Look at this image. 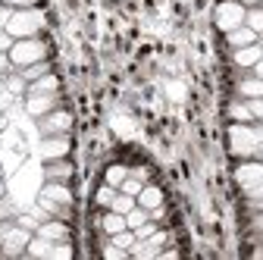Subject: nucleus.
Instances as JSON below:
<instances>
[{"instance_id": "obj_1", "label": "nucleus", "mask_w": 263, "mask_h": 260, "mask_svg": "<svg viewBox=\"0 0 263 260\" xmlns=\"http://www.w3.org/2000/svg\"><path fill=\"white\" fill-rule=\"evenodd\" d=\"M260 144H263V135L251 122H232V128H229V147H232L235 157H254L260 151Z\"/></svg>"}, {"instance_id": "obj_2", "label": "nucleus", "mask_w": 263, "mask_h": 260, "mask_svg": "<svg viewBox=\"0 0 263 260\" xmlns=\"http://www.w3.org/2000/svg\"><path fill=\"white\" fill-rule=\"evenodd\" d=\"M44 28V13L35 7H25V10H13L7 31L13 38H38V31Z\"/></svg>"}, {"instance_id": "obj_3", "label": "nucleus", "mask_w": 263, "mask_h": 260, "mask_svg": "<svg viewBox=\"0 0 263 260\" xmlns=\"http://www.w3.org/2000/svg\"><path fill=\"white\" fill-rule=\"evenodd\" d=\"M7 53H10L13 69H25V66H31V63L44 60V57H47V47H44L41 38H16Z\"/></svg>"}, {"instance_id": "obj_4", "label": "nucleus", "mask_w": 263, "mask_h": 260, "mask_svg": "<svg viewBox=\"0 0 263 260\" xmlns=\"http://www.w3.org/2000/svg\"><path fill=\"white\" fill-rule=\"evenodd\" d=\"M245 13H248V7L238 4V0H222V4L216 7V28L232 31V28L245 25Z\"/></svg>"}, {"instance_id": "obj_5", "label": "nucleus", "mask_w": 263, "mask_h": 260, "mask_svg": "<svg viewBox=\"0 0 263 260\" xmlns=\"http://www.w3.org/2000/svg\"><path fill=\"white\" fill-rule=\"evenodd\" d=\"M31 235H35V232H28V229H22L19 222H13V229L7 232V238L0 242V254H4V257H19V254H25Z\"/></svg>"}, {"instance_id": "obj_6", "label": "nucleus", "mask_w": 263, "mask_h": 260, "mask_svg": "<svg viewBox=\"0 0 263 260\" xmlns=\"http://www.w3.org/2000/svg\"><path fill=\"white\" fill-rule=\"evenodd\" d=\"M41 125V135H66L72 128V113H66V110H50L47 116L38 119Z\"/></svg>"}, {"instance_id": "obj_7", "label": "nucleus", "mask_w": 263, "mask_h": 260, "mask_svg": "<svg viewBox=\"0 0 263 260\" xmlns=\"http://www.w3.org/2000/svg\"><path fill=\"white\" fill-rule=\"evenodd\" d=\"M57 104H60L57 91H53V94H28V97H25V110H28V116H35V119H41V116H47L50 110H57Z\"/></svg>"}, {"instance_id": "obj_8", "label": "nucleus", "mask_w": 263, "mask_h": 260, "mask_svg": "<svg viewBox=\"0 0 263 260\" xmlns=\"http://www.w3.org/2000/svg\"><path fill=\"white\" fill-rule=\"evenodd\" d=\"M35 235H41V238H47V242H66L69 238V226H66V219H57V216H47V219H41V226H38V232Z\"/></svg>"}, {"instance_id": "obj_9", "label": "nucleus", "mask_w": 263, "mask_h": 260, "mask_svg": "<svg viewBox=\"0 0 263 260\" xmlns=\"http://www.w3.org/2000/svg\"><path fill=\"white\" fill-rule=\"evenodd\" d=\"M66 154H69V138L66 135H44V141H41L44 160H63Z\"/></svg>"}, {"instance_id": "obj_10", "label": "nucleus", "mask_w": 263, "mask_h": 260, "mask_svg": "<svg viewBox=\"0 0 263 260\" xmlns=\"http://www.w3.org/2000/svg\"><path fill=\"white\" fill-rule=\"evenodd\" d=\"M163 245H166V232H160V229H157L151 238L132 245V251H128V254H135V257H157V254L163 251Z\"/></svg>"}, {"instance_id": "obj_11", "label": "nucleus", "mask_w": 263, "mask_h": 260, "mask_svg": "<svg viewBox=\"0 0 263 260\" xmlns=\"http://www.w3.org/2000/svg\"><path fill=\"white\" fill-rule=\"evenodd\" d=\"M235 182L248 191L251 185H257V182H263V163H257V160H248V163H241L238 170H235Z\"/></svg>"}, {"instance_id": "obj_12", "label": "nucleus", "mask_w": 263, "mask_h": 260, "mask_svg": "<svg viewBox=\"0 0 263 260\" xmlns=\"http://www.w3.org/2000/svg\"><path fill=\"white\" fill-rule=\"evenodd\" d=\"M260 57H263L260 41H257V44H248V47H235V53H232V60H235L238 69H254V63H257Z\"/></svg>"}, {"instance_id": "obj_13", "label": "nucleus", "mask_w": 263, "mask_h": 260, "mask_svg": "<svg viewBox=\"0 0 263 260\" xmlns=\"http://www.w3.org/2000/svg\"><path fill=\"white\" fill-rule=\"evenodd\" d=\"M41 198H47V201H53V204H63V207H72V191L66 188L63 182H47V185L41 188Z\"/></svg>"}, {"instance_id": "obj_14", "label": "nucleus", "mask_w": 263, "mask_h": 260, "mask_svg": "<svg viewBox=\"0 0 263 260\" xmlns=\"http://www.w3.org/2000/svg\"><path fill=\"white\" fill-rule=\"evenodd\" d=\"M226 41H229V47H248V44H257L260 41V35L254 28H248V25H238V28H232V31H226Z\"/></svg>"}, {"instance_id": "obj_15", "label": "nucleus", "mask_w": 263, "mask_h": 260, "mask_svg": "<svg viewBox=\"0 0 263 260\" xmlns=\"http://www.w3.org/2000/svg\"><path fill=\"white\" fill-rule=\"evenodd\" d=\"M44 176H47V182H66L72 176V163L69 160H47V170H44Z\"/></svg>"}, {"instance_id": "obj_16", "label": "nucleus", "mask_w": 263, "mask_h": 260, "mask_svg": "<svg viewBox=\"0 0 263 260\" xmlns=\"http://www.w3.org/2000/svg\"><path fill=\"white\" fill-rule=\"evenodd\" d=\"M138 207H144V210H154V207H160L163 204V191L157 188V185H144L141 191H138Z\"/></svg>"}, {"instance_id": "obj_17", "label": "nucleus", "mask_w": 263, "mask_h": 260, "mask_svg": "<svg viewBox=\"0 0 263 260\" xmlns=\"http://www.w3.org/2000/svg\"><path fill=\"white\" fill-rule=\"evenodd\" d=\"M101 229H104V232H107V238H110V235H116V232L128 229V226H125V216H122V213L107 210V213H104V219H101Z\"/></svg>"}, {"instance_id": "obj_18", "label": "nucleus", "mask_w": 263, "mask_h": 260, "mask_svg": "<svg viewBox=\"0 0 263 260\" xmlns=\"http://www.w3.org/2000/svg\"><path fill=\"white\" fill-rule=\"evenodd\" d=\"M238 94L245 97V101H251V97H263V79L260 76H248L238 82Z\"/></svg>"}, {"instance_id": "obj_19", "label": "nucleus", "mask_w": 263, "mask_h": 260, "mask_svg": "<svg viewBox=\"0 0 263 260\" xmlns=\"http://www.w3.org/2000/svg\"><path fill=\"white\" fill-rule=\"evenodd\" d=\"M60 88V82H57V76H41V79H35V82H28V94H53Z\"/></svg>"}, {"instance_id": "obj_20", "label": "nucleus", "mask_w": 263, "mask_h": 260, "mask_svg": "<svg viewBox=\"0 0 263 260\" xmlns=\"http://www.w3.org/2000/svg\"><path fill=\"white\" fill-rule=\"evenodd\" d=\"M50 251H53V242H47L41 235H31V242L25 248V254H31V257H50Z\"/></svg>"}, {"instance_id": "obj_21", "label": "nucleus", "mask_w": 263, "mask_h": 260, "mask_svg": "<svg viewBox=\"0 0 263 260\" xmlns=\"http://www.w3.org/2000/svg\"><path fill=\"white\" fill-rule=\"evenodd\" d=\"M229 116H232V122H254V113H251V107H248L245 97H241V101H235V104H229Z\"/></svg>"}, {"instance_id": "obj_22", "label": "nucleus", "mask_w": 263, "mask_h": 260, "mask_svg": "<svg viewBox=\"0 0 263 260\" xmlns=\"http://www.w3.org/2000/svg\"><path fill=\"white\" fill-rule=\"evenodd\" d=\"M0 85H4V88H7V91H10V94H16V97H19V94H25V91H28V82H25V79H22V72H16V76H10V72H7V76H4V79H0Z\"/></svg>"}, {"instance_id": "obj_23", "label": "nucleus", "mask_w": 263, "mask_h": 260, "mask_svg": "<svg viewBox=\"0 0 263 260\" xmlns=\"http://www.w3.org/2000/svg\"><path fill=\"white\" fill-rule=\"evenodd\" d=\"M132 207H138V201L132 198V194H125V191H116V198H113V204H110L107 210H116V213H122V216H125Z\"/></svg>"}, {"instance_id": "obj_24", "label": "nucleus", "mask_w": 263, "mask_h": 260, "mask_svg": "<svg viewBox=\"0 0 263 260\" xmlns=\"http://www.w3.org/2000/svg\"><path fill=\"white\" fill-rule=\"evenodd\" d=\"M19 72H22V79H25V82H35V79L47 76V72H50V66H47V60H38V63H31V66L19 69Z\"/></svg>"}, {"instance_id": "obj_25", "label": "nucleus", "mask_w": 263, "mask_h": 260, "mask_svg": "<svg viewBox=\"0 0 263 260\" xmlns=\"http://www.w3.org/2000/svg\"><path fill=\"white\" fill-rule=\"evenodd\" d=\"M147 219H151V210H144V207H132L125 213V226H128V229H138V226H144Z\"/></svg>"}, {"instance_id": "obj_26", "label": "nucleus", "mask_w": 263, "mask_h": 260, "mask_svg": "<svg viewBox=\"0 0 263 260\" xmlns=\"http://www.w3.org/2000/svg\"><path fill=\"white\" fill-rule=\"evenodd\" d=\"M245 25L254 28L257 35H263V10H260V7H248V13H245Z\"/></svg>"}, {"instance_id": "obj_27", "label": "nucleus", "mask_w": 263, "mask_h": 260, "mask_svg": "<svg viewBox=\"0 0 263 260\" xmlns=\"http://www.w3.org/2000/svg\"><path fill=\"white\" fill-rule=\"evenodd\" d=\"M110 242H113L116 248H122V251H132V245H135V232H132V229H122V232L110 235Z\"/></svg>"}, {"instance_id": "obj_28", "label": "nucleus", "mask_w": 263, "mask_h": 260, "mask_svg": "<svg viewBox=\"0 0 263 260\" xmlns=\"http://www.w3.org/2000/svg\"><path fill=\"white\" fill-rule=\"evenodd\" d=\"M125 176H128V170L116 163V166H110V170H107V185H113V188H119V185L125 182Z\"/></svg>"}, {"instance_id": "obj_29", "label": "nucleus", "mask_w": 263, "mask_h": 260, "mask_svg": "<svg viewBox=\"0 0 263 260\" xmlns=\"http://www.w3.org/2000/svg\"><path fill=\"white\" fill-rule=\"evenodd\" d=\"M147 182H141V179H135V176H125V182L119 185V191H125V194H132V198H138V191L144 188Z\"/></svg>"}, {"instance_id": "obj_30", "label": "nucleus", "mask_w": 263, "mask_h": 260, "mask_svg": "<svg viewBox=\"0 0 263 260\" xmlns=\"http://www.w3.org/2000/svg\"><path fill=\"white\" fill-rule=\"evenodd\" d=\"M116 191H119V188L104 185L101 191H97V204H101V207H110V204H113V198H116Z\"/></svg>"}, {"instance_id": "obj_31", "label": "nucleus", "mask_w": 263, "mask_h": 260, "mask_svg": "<svg viewBox=\"0 0 263 260\" xmlns=\"http://www.w3.org/2000/svg\"><path fill=\"white\" fill-rule=\"evenodd\" d=\"M132 232H135V242H144V238H151V235L157 232V222H154V219H147L144 226H138V229H132Z\"/></svg>"}, {"instance_id": "obj_32", "label": "nucleus", "mask_w": 263, "mask_h": 260, "mask_svg": "<svg viewBox=\"0 0 263 260\" xmlns=\"http://www.w3.org/2000/svg\"><path fill=\"white\" fill-rule=\"evenodd\" d=\"M50 257H53V260H69V257H72V248L66 245V242H57L53 251H50Z\"/></svg>"}, {"instance_id": "obj_33", "label": "nucleus", "mask_w": 263, "mask_h": 260, "mask_svg": "<svg viewBox=\"0 0 263 260\" xmlns=\"http://www.w3.org/2000/svg\"><path fill=\"white\" fill-rule=\"evenodd\" d=\"M16 222L22 226V229H28V232H38V226H41V216H16Z\"/></svg>"}, {"instance_id": "obj_34", "label": "nucleus", "mask_w": 263, "mask_h": 260, "mask_svg": "<svg viewBox=\"0 0 263 260\" xmlns=\"http://www.w3.org/2000/svg\"><path fill=\"white\" fill-rule=\"evenodd\" d=\"M104 257H107V260H125V257H128V251H122V248H116L113 242H107V248H104Z\"/></svg>"}, {"instance_id": "obj_35", "label": "nucleus", "mask_w": 263, "mask_h": 260, "mask_svg": "<svg viewBox=\"0 0 263 260\" xmlns=\"http://www.w3.org/2000/svg\"><path fill=\"white\" fill-rule=\"evenodd\" d=\"M0 219H16V207L7 198H0Z\"/></svg>"}, {"instance_id": "obj_36", "label": "nucleus", "mask_w": 263, "mask_h": 260, "mask_svg": "<svg viewBox=\"0 0 263 260\" xmlns=\"http://www.w3.org/2000/svg\"><path fill=\"white\" fill-rule=\"evenodd\" d=\"M16 101V94H10L7 88H0V113H7L10 110V104Z\"/></svg>"}, {"instance_id": "obj_37", "label": "nucleus", "mask_w": 263, "mask_h": 260, "mask_svg": "<svg viewBox=\"0 0 263 260\" xmlns=\"http://www.w3.org/2000/svg\"><path fill=\"white\" fill-rule=\"evenodd\" d=\"M245 194H248V204H251V201H263V182H257V185H251V188H248Z\"/></svg>"}, {"instance_id": "obj_38", "label": "nucleus", "mask_w": 263, "mask_h": 260, "mask_svg": "<svg viewBox=\"0 0 263 260\" xmlns=\"http://www.w3.org/2000/svg\"><path fill=\"white\" fill-rule=\"evenodd\" d=\"M248 107H251L254 119H263V97H251V101H248Z\"/></svg>"}, {"instance_id": "obj_39", "label": "nucleus", "mask_w": 263, "mask_h": 260, "mask_svg": "<svg viewBox=\"0 0 263 260\" xmlns=\"http://www.w3.org/2000/svg\"><path fill=\"white\" fill-rule=\"evenodd\" d=\"M10 69H13V63H10V53H7V50H0V79H4Z\"/></svg>"}, {"instance_id": "obj_40", "label": "nucleus", "mask_w": 263, "mask_h": 260, "mask_svg": "<svg viewBox=\"0 0 263 260\" xmlns=\"http://www.w3.org/2000/svg\"><path fill=\"white\" fill-rule=\"evenodd\" d=\"M13 41H16V38L10 35V31H7V28H0V50H10V47H13Z\"/></svg>"}, {"instance_id": "obj_41", "label": "nucleus", "mask_w": 263, "mask_h": 260, "mask_svg": "<svg viewBox=\"0 0 263 260\" xmlns=\"http://www.w3.org/2000/svg\"><path fill=\"white\" fill-rule=\"evenodd\" d=\"M38 0H7V7H13V10H25V7H35Z\"/></svg>"}, {"instance_id": "obj_42", "label": "nucleus", "mask_w": 263, "mask_h": 260, "mask_svg": "<svg viewBox=\"0 0 263 260\" xmlns=\"http://www.w3.org/2000/svg\"><path fill=\"white\" fill-rule=\"evenodd\" d=\"M10 13H13V7H4V4H0V28H7V22H10Z\"/></svg>"}, {"instance_id": "obj_43", "label": "nucleus", "mask_w": 263, "mask_h": 260, "mask_svg": "<svg viewBox=\"0 0 263 260\" xmlns=\"http://www.w3.org/2000/svg\"><path fill=\"white\" fill-rule=\"evenodd\" d=\"M13 222H16V219H0V242L7 238V232L13 229Z\"/></svg>"}, {"instance_id": "obj_44", "label": "nucleus", "mask_w": 263, "mask_h": 260, "mask_svg": "<svg viewBox=\"0 0 263 260\" xmlns=\"http://www.w3.org/2000/svg\"><path fill=\"white\" fill-rule=\"evenodd\" d=\"M128 176H135V179H141V182H147V179H151V173H147L144 166H138V170H128Z\"/></svg>"}, {"instance_id": "obj_45", "label": "nucleus", "mask_w": 263, "mask_h": 260, "mask_svg": "<svg viewBox=\"0 0 263 260\" xmlns=\"http://www.w3.org/2000/svg\"><path fill=\"white\" fill-rule=\"evenodd\" d=\"M254 76H260V79H263V57L254 63Z\"/></svg>"}, {"instance_id": "obj_46", "label": "nucleus", "mask_w": 263, "mask_h": 260, "mask_svg": "<svg viewBox=\"0 0 263 260\" xmlns=\"http://www.w3.org/2000/svg\"><path fill=\"white\" fill-rule=\"evenodd\" d=\"M254 226H257V229L263 232V210H257V219H254Z\"/></svg>"}, {"instance_id": "obj_47", "label": "nucleus", "mask_w": 263, "mask_h": 260, "mask_svg": "<svg viewBox=\"0 0 263 260\" xmlns=\"http://www.w3.org/2000/svg\"><path fill=\"white\" fill-rule=\"evenodd\" d=\"M238 4H245V7H257V4H263V0H238Z\"/></svg>"}, {"instance_id": "obj_48", "label": "nucleus", "mask_w": 263, "mask_h": 260, "mask_svg": "<svg viewBox=\"0 0 263 260\" xmlns=\"http://www.w3.org/2000/svg\"><path fill=\"white\" fill-rule=\"evenodd\" d=\"M0 198H7V185H4V179H0Z\"/></svg>"}, {"instance_id": "obj_49", "label": "nucleus", "mask_w": 263, "mask_h": 260, "mask_svg": "<svg viewBox=\"0 0 263 260\" xmlns=\"http://www.w3.org/2000/svg\"><path fill=\"white\" fill-rule=\"evenodd\" d=\"M260 47H263V35H260Z\"/></svg>"}, {"instance_id": "obj_50", "label": "nucleus", "mask_w": 263, "mask_h": 260, "mask_svg": "<svg viewBox=\"0 0 263 260\" xmlns=\"http://www.w3.org/2000/svg\"><path fill=\"white\" fill-rule=\"evenodd\" d=\"M0 179H4V173H0Z\"/></svg>"}, {"instance_id": "obj_51", "label": "nucleus", "mask_w": 263, "mask_h": 260, "mask_svg": "<svg viewBox=\"0 0 263 260\" xmlns=\"http://www.w3.org/2000/svg\"><path fill=\"white\" fill-rule=\"evenodd\" d=\"M0 88H4V85H0Z\"/></svg>"}]
</instances>
